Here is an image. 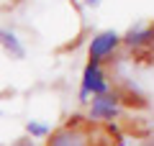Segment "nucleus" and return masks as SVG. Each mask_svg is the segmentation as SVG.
<instances>
[{
  "mask_svg": "<svg viewBox=\"0 0 154 146\" xmlns=\"http://www.w3.org/2000/svg\"><path fill=\"white\" fill-rule=\"evenodd\" d=\"M108 92V82H105V75L100 69V59H93L90 56L88 67L82 72V85H80V103H88L90 95H103Z\"/></svg>",
  "mask_w": 154,
  "mask_h": 146,
  "instance_id": "f257e3e1",
  "label": "nucleus"
},
{
  "mask_svg": "<svg viewBox=\"0 0 154 146\" xmlns=\"http://www.w3.org/2000/svg\"><path fill=\"white\" fill-rule=\"evenodd\" d=\"M72 123H67L64 128L54 131L51 133V138L46 141V146H88V136H85V131L80 128V120L82 118H69Z\"/></svg>",
  "mask_w": 154,
  "mask_h": 146,
  "instance_id": "f03ea898",
  "label": "nucleus"
},
{
  "mask_svg": "<svg viewBox=\"0 0 154 146\" xmlns=\"http://www.w3.org/2000/svg\"><path fill=\"white\" fill-rule=\"evenodd\" d=\"M118 103H121V97L110 95V92L95 95L93 108H90V120H113L118 115Z\"/></svg>",
  "mask_w": 154,
  "mask_h": 146,
  "instance_id": "7ed1b4c3",
  "label": "nucleus"
},
{
  "mask_svg": "<svg viewBox=\"0 0 154 146\" xmlns=\"http://www.w3.org/2000/svg\"><path fill=\"white\" fill-rule=\"evenodd\" d=\"M118 44H121V36L116 31H103V33H98V36L93 38V44H90V56L103 62L105 56H110L116 51Z\"/></svg>",
  "mask_w": 154,
  "mask_h": 146,
  "instance_id": "20e7f679",
  "label": "nucleus"
},
{
  "mask_svg": "<svg viewBox=\"0 0 154 146\" xmlns=\"http://www.w3.org/2000/svg\"><path fill=\"white\" fill-rule=\"evenodd\" d=\"M0 46L5 49V54H11L13 59H23L26 56V49H23L21 38L13 31H8V28H0Z\"/></svg>",
  "mask_w": 154,
  "mask_h": 146,
  "instance_id": "39448f33",
  "label": "nucleus"
},
{
  "mask_svg": "<svg viewBox=\"0 0 154 146\" xmlns=\"http://www.w3.org/2000/svg\"><path fill=\"white\" fill-rule=\"evenodd\" d=\"M152 36H154V28H149V26H136V28H131V31L121 38V41L126 44V46L139 49V46H144V44L152 41Z\"/></svg>",
  "mask_w": 154,
  "mask_h": 146,
  "instance_id": "423d86ee",
  "label": "nucleus"
},
{
  "mask_svg": "<svg viewBox=\"0 0 154 146\" xmlns=\"http://www.w3.org/2000/svg\"><path fill=\"white\" fill-rule=\"evenodd\" d=\"M26 131L33 136V138H41V136H49V126L46 123H38V120H28Z\"/></svg>",
  "mask_w": 154,
  "mask_h": 146,
  "instance_id": "0eeeda50",
  "label": "nucleus"
},
{
  "mask_svg": "<svg viewBox=\"0 0 154 146\" xmlns=\"http://www.w3.org/2000/svg\"><path fill=\"white\" fill-rule=\"evenodd\" d=\"M13 146H33V141H31V138H18Z\"/></svg>",
  "mask_w": 154,
  "mask_h": 146,
  "instance_id": "6e6552de",
  "label": "nucleus"
},
{
  "mask_svg": "<svg viewBox=\"0 0 154 146\" xmlns=\"http://www.w3.org/2000/svg\"><path fill=\"white\" fill-rule=\"evenodd\" d=\"M85 5H90V8H98V5H100V0H85Z\"/></svg>",
  "mask_w": 154,
  "mask_h": 146,
  "instance_id": "1a4fd4ad",
  "label": "nucleus"
}]
</instances>
